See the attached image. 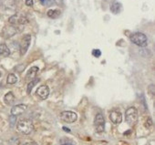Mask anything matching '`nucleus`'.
Wrapping results in <instances>:
<instances>
[{
    "label": "nucleus",
    "mask_w": 155,
    "mask_h": 145,
    "mask_svg": "<svg viewBox=\"0 0 155 145\" xmlns=\"http://www.w3.org/2000/svg\"><path fill=\"white\" fill-rule=\"evenodd\" d=\"M17 130L18 132L24 135H28L34 130V124L28 119H23L17 124Z\"/></svg>",
    "instance_id": "obj_1"
},
{
    "label": "nucleus",
    "mask_w": 155,
    "mask_h": 145,
    "mask_svg": "<svg viewBox=\"0 0 155 145\" xmlns=\"http://www.w3.org/2000/svg\"><path fill=\"white\" fill-rule=\"evenodd\" d=\"M130 41L132 43H134L135 45L140 47V48H144L148 44V38H147V37L143 33H141V32L132 33L130 35Z\"/></svg>",
    "instance_id": "obj_2"
},
{
    "label": "nucleus",
    "mask_w": 155,
    "mask_h": 145,
    "mask_svg": "<svg viewBox=\"0 0 155 145\" xmlns=\"http://www.w3.org/2000/svg\"><path fill=\"white\" fill-rule=\"evenodd\" d=\"M139 114L138 110L134 107H130L125 112V120L130 126H133L138 121Z\"/></svg>",
    "instance_id": "obj_3"
},
{
    "label": "nucleus",
    "mask_w": 155,
    "mask_h": 145,
    "mask_svg": "<svg viewBox=\"0 0 155 145\" xmlns=\"http://www.w3.org/2000/svg\"><path fill=\"white\" fill-rule=\"evenodd\" d=\"M59 118L61 120H63L67 123H73L77 120L78 115H77V113H75L73 111L67 110V111H62L59 115Z\"/></svg>",
    "instance_id": "obj_4"
},
{
    "label": "nucleus",
    "mask_w": 155,
    "mask_h": 145,
    "mask_svg": "<svg viewBox=\"0 0 155 145\" xmlns=\"http://www.w3.org/2000/svg\"><path fill=\"white\" fill-rule=\"evenodd\" d=\"M94 126L96 129V131L101 133L104 131L105 129V120L104 117L101 113H99L96 115L95 120H94Z\"/></svg>",
    "instance_id": "obj_5"
},
{
    "label": "nucleus",
    "mask_w": 155,
    "mask_h": 145,
    "mask_svg": "<svg viewBox=\"0 0 155 145\" xmlns=\"http://www.w3.org/2000/svg\"><path fill=\"white\" fill-rule=\"evenodd\" d=\"M30 41H31V37L30 35H26L23 37L22 40H21V44H20V53L22 55H25L29 48L30 45Z\"/></svg>",
    "instance_id": "obj_6"
},
{
    "label": "nucleus",
    "mask_w": 155,
    "mask_h": 145,
    "mask_svg": "<svg viewBox=\"0 0 155 145\" xmlns=\"http://www.w3.org/2000/svg\"><path fill=\"white\" fill-rule=\"evenodd\" d=\"M37 96L41 100H46L49 95V88L47 85H41L36 91Z\"/></svg>",
    "instance_id": "obj_7"
},
{
    "label": "nucleus",
    "mask_w": 155,
    "mask_h": 145,
    "mask_svg": "<svg viewBox=\"0 0 155 145\" xmlns=\"http://www.w3.org/2000/svg\"><path fill=\"white\" fill-rule=\"evenodd\" d=\"M28 109V106L26 104H18L12 107L10 112L12 116H19L22 113H24L26 111V110Z\"/></svg>",
    "instance_id": "obj_8"
},
{
    "label": "nucleus",
    "mask_w": 155,
    "mask_h": 145,
    "mask_svg": "<svg viewBox=\"0 0 155 145\" xmlns=\"http://www.w3.org/2000/svg\"><path fill=\"white\" fill-rule=\"evenodd\" d=\"M110 120L114 124H120L122 121V114L117 110H113L110 113Z\"/></svg>",
    "instance_id": "obj_9"
},
{
    "label": "nucleus",
    "mask_w": 155,
    "mask_h": 145,
    "mask_svg": "<svg viewBox=\"0 0 155 145\" xmlns=\"http://www.w3.org/2000/svg\"><path fill=\"white\" fill-rule=\"evenodd\" d=\"M38 70H39V68H38V67H32V68H30V69L28 71V73H27L26 80H27L28 81H33V80L36 78V76H37V74H38Z\"/></svg>",
    "instance_id": "obj_10"
},
{
    "label": "nucleus",
    "mask_w": 155,
    "mask_h": 145,
    "mask_svg": "<svg viewBox=\"0 0 155 145\" xmlns=\"http://www.w3.org/2000/svg\"><path fill=\"white\" fill-rule=\"evenodd\" d=\"M14 101H15V96H14L13 92H11V91L8 92L4 97V101L7 105H11L14 102Z\"/></svg>",
    "instance_id": "obj_11"
},
{
    "label": "nucleus",
    "mask_w": 155,
    "mask_h": 145,
    "mask_svg": "<svg viewBox=\"0 0 155 145\" xmlns=\"http://www.w3.org/2000/svg\"><path fill=\"white\" fill-rule=\"evenodd\" d=\"M10 55V50L8 48L6 44H1L0 45V56L3 57H8Z\"/></svg>",
    "instance_id": "obj_12"
},
{
    "label": "nucleus",
    "mask_w": 155,
    "mask_h": 145,
    "mask_svg": "<svg viewBox=\"0 0 155 145\" xmlns=\"http://www.w3.org/2000/svg\"><path fill=\"white\" fill-rule=\"evenodd\" d=\"M120 10H121V4L120 3L114 2L113 4H111V6H110V11L113 14H118V13L120 12Z\"/></svg>",
    "instance_id": "obj_13"
},
{
    "label": "nucleus",
    "mask_w": 155,
    "mask_h": 145,
    "mask_svg": "<svg viewBox=\"0 0 155 145\" xmlns=\"http://www.w3.org/2000/svg\"><path fill=\"white\" fill-rule=\"evenodd\" d=\"M60 15V11L58 9H50L48 11V17L50 18H57Z\"/></svg>",
    "instance_id": "obj_14"
},
{
    "label": "nucleus",
    "mask_w": 155,
    "mask_h": 145,
    "mask_svg": "<svg viewBox=\"0 0 155 145\" xmlns=\"http://www.w3.org/2000/svg\"><path fill=\"white\" fill-rule=\"evenodd\" d=\"M17 81H18V77H17L15 74H13V73L9 74V75L8 76V78H7V82H8V84L12 85V84L17 83Z\"/></svg>",
    "instance_id": "obj_15"
},
{
    "label": "nucleus",
    "mask_w": 155,
    "mask_h": 145,
    "mask_svg": "<svg viewBox=\"0 0 155 145\" xmlns=\"http://www.w3.org/2000/svg\"><path fill=\"white\" fill-rule=\"evenodd\" d=\"M38 82V80H35V81H29V83L28 84V88H27V92L28 94H30V92L32 91L33 88L36 86V84Z\"/></svg>",
    "instance_id": "obj_16"
},
{
    "label": "nucleus",
    "mask_w": 155,
    "mask_h": 145,
    "mask_svg": "<svg viewBox=\"0 0 155 145\" xmlns=\"http://www.w3.org/2000/svg\"><path fill=\"white\" fill-rule=\"evenodd\" d=\"M18 15H14L8 19V22L12 25H15L18 24Z\"/></svg>",
    "instance_id": "obj_17"
},
{
    "label": "nucleus",
    "mask_w": 155,
    "mask_h": 145,
    "mask_svg": "<svg viewBox=\"0 0 155 145\" xmlns=\"http://www.w3.org/2000/svg\"><path fill=\"white\" fill-rule=\"evenodd\" d=\"M60 143H61V145H75V142L72 141L71 140H68V139L61 140Z\"/></svg>",
    "instance_id": "obj_18"
},
{
    "label": "nucleus",
    "mask_w": 155,
    "mask_h": 145,
    "mask_svg": "<svg viewBox=\"0 0 155 145\" xmlns=\"http://www.w3.org/2000/svg\"><path fill=\"white\" fill-rule=\"evenodd\" d=\"M92 55H93L94 57H96V58H99V57L101 55V52L100 49H94V50L92 51Z\"/></svg>",
    "instance_id": "obj_19"
},
{
    "label": "nucleus",
    "mask_w": 155,
    "mask_h": 145,
    "mask_svg": "<svg viewBox=\"0 0 155 145\" xmlns=\"http://www.w3.org/2000/svg\"><path fill=\"white\" fill-rule=\"evenodd\" d=\"M25 4L28 7H32L33 4H34V1H33V0H25Z\"/></svg>",
    "instance_id": "obj_20"
},
{
    "label": "nucleus",
    "mask_w": 155,
    "mask_h": 145,
    "mask_svg": "<svg viewBox=\"0 0 155 145\" xmlns=\"http://www.w3.org/2000/svg\"><path fill=\"white\" fill-rule=\"evenodd\" d=\"M145 126H146V127H148V128H150V127L152 126V120H151V119H150V118H149V119H148V122L146 121Z\"/></svg>",
    "instance_id": "obj_21"
},
{
    "label": "nucleus",
    "mask_w": 155,
    "mask_h": 145,
    "mask_svg": "<svg viewBox=\"0 0 155 145\" xmlns=\"http://www.w3.org/2000/svg\"><path fill=\"white\" fill-rule=\"evenodd\" d=\"M149 91H150V95H151V96H153V95H154V86H153V85H150V88H149Z\"/></svg>",
    "instance_id": "obj_22"
},
{
    "label": "nucleus",
    "mask_w": 155,
    "mask_h": 145,
    "mask_svg": "<svg viewBox=\"0 0 155 145\" xmlns=\"http://www.w3.org/2000/svg\"><path fill=\"white\" fill-rule=\"evenodd\" d=\"M23 145H39V144H38V143H36V142H26V143H24Z\"/></svg>",
    "instance_id": "obj_23"
},
{
    "label": "nucleus",
    "mask_w": 155,
    "mask_h": 145,
    "mask_svg": "<svg viewBox=\"0 0 155 145\" xmlns=\"http://www.w3.org/2000/svg\"><path fill=\"white\" fill-rule=\"evenodd\" d=\"M63 130H66V131H68V132H69V131H70V130H69V129H68V128H66V127H63Z\"/></svg>",
    "instance_id": "obj_24"
},
{
    "label": "nucleus",
    "mask_w": 155,
    "mask_h": 145,
    "mask_svg": "<svg viewBox=\"0 0 155 145\" xmlns=\"http://www.w3.org/2000/svg\"><path fill=\"white\" fill-rule=\"evenodd\" d=\"M40 1H41V3H43V4H44V2H45V0H40Z\"/></svg>",
    "instance_id": "obj_25"
},
{
    "label": "nucleus",
    "mask_w": 155,
    "mask_h": 145,
    "mask_svg": "<svg viewBox=\"0 0 155 145\" xmlns=\"http://www.w3.org/2000/svg\"><path fill=\"white\" fill-rule=\"evenodd\" d=\"M2 76V73H1V72H0V77H1Z\"/></svg>",
    "instance_id": "obj_26"
}]
</instances>
